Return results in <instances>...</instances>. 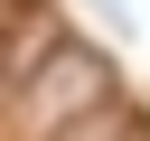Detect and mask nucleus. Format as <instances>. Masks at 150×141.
Instances as JSON below:
<instances>
[{"label": "nucleus", "mask_w": 150, "mask_h": 141, "mask_svg": "<svg viewBox=\"0 0 150 141\" xmlns=\"http://www.w3.org/2000/svg\"><path fill=\"white\" fill-rule=\"evenodd\" d=\"M38 75H47V85L28 94V122H38V132H56L66 113H94V103H103V56H94V47H47Z\"/></svg>", "instance_id": "nucleus-1"}]
</instances>
